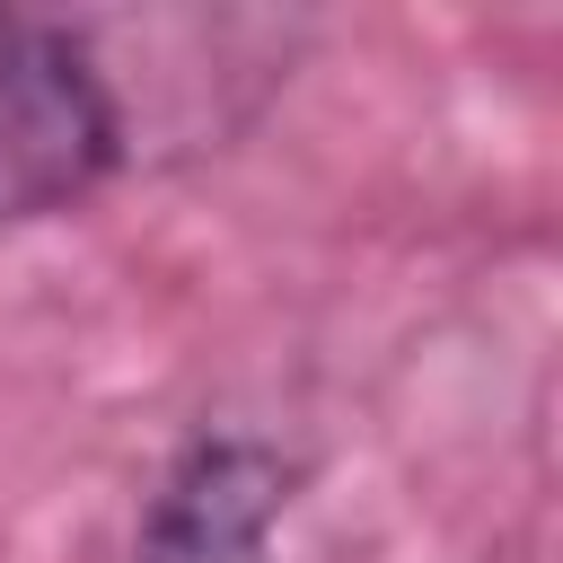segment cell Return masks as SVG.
<instances>
[{
	"instance_id": "cell-1",
	"label": "cell",
	"mask_w": 563,
	"mask_h": 563,
	"mask_svg": "<svg viewBox=\"0 0 563 563\" xmlns=\"http://www.w3.org/2000/svg\"><path fill=\"white\" fill-rule=\"evenodd\" d=\"M132 158V114L114 70L79 26H0V229L62 220L97 202Z\"/></svg>"
},
{
	"instance_id": "cell-2",
	"label": "cell",
	"mask_w": 563,
	"mask_h": 563,
	"mask_svg": "<svg viewBox=\"0 0 563 563\" xmlns=\"http://www.w3.org/2000/svg\"><path fill=\"white\" fill-rule=\"evenodd\" d=\"M299 501V457L255 431H194L141 510L132 563H273V537Z\"/></svg>"
},
{
	"instance_id": "cell-3",
	"label": "cell",
	"mask_w": 563,
	"mask_h": 563,
	"mask_svg": "<svg viewBox=\"0 0 563 563\" xmlns=\"http://www.w3.org/2000/svg\"><path fill=\"white\" fill-rule=\"evenodd\" d=\"M0 26H9V18H0Z\"/></svg>"
}]
</instances>
